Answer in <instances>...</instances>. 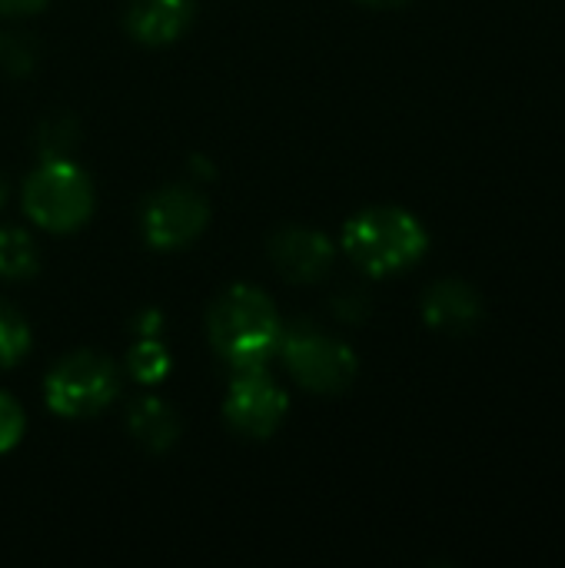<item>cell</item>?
<instances>
[{"instance_id": "obj_1", "label": "cell", "mask_w": 565, "mask_h": 568, "mask_svg": "<svg viewBox=\"0 0 565 568\" xmlns=\"http://www.w3.org/2000/svg\"><path fill=\"white\" fill-rule=\"evenodd\" d=\"M283 316L270 293L250 283L223 290L206 310V339L210 349L233 369H266L280 353Z\"/></svg>"}, {"instance_id": "obj_2", "label": "cell", "mask_w": 565, "mask_h": 568, "mask_svg": "<svg viewBox=\"0 0 565 568\" xmlns=\"http://www.w3.org/2000/svg\"><path fill=\"white\" fill-rule=\"evenodd\" d=\"M343 253L366 276H396L416 266L430 250L426 226L400 206H366L343 226Z\"/></svg>"}, {"instance_id": "obj_3", "label": "cell", "mask_w": 565, "mask_h": 568, "mask_svg": "<svg viewBox=\"0 0 565 568\" xmlns=\"http://www.w3.org/2000/svg\"><path fill=\"white\" fill-rule=\"evenodd\" d=\"M23 216L53 236H70L83 230L97 210V186L90 173L70 156L40 160L20 183Z\"/></svg>"}, {"instance_id": "obj_4", "label": "cell", "mask_w": 565, "mask_h": 568, "mask_svg": "<svg viewBox=\"0 0 565 568\" xmlns=\"http://www.w3.org/2000/svg\"><path fill=\"white\" fill-rule=\"evenodd\" d=\"M290 379L313 396H340L356 383L360 359L353 346L333 333H323L313 323L283 326L280 353Z\"/></svg>"}, {"instance_id": "obj_5", "label": "cell", "mask_w": 565, "mask_h": 568, "mask_svg": "<svg viewBox=\"0 0 565 568\" xmlns=\"http://www.w3.org/2000/svg\"><path fill=\"white\" fill-rule=\"evenodd\" d=\"M120 396V366L97 349H73L43 376V403L60 419H93Z\"/></svg>"}, {"instance_id": "obj_6", "label": "cell", "mask_w": 565, "mask_h": 568, "mask_svg": "<svg viewBox=\"0 0 565 568\" xmlns=\"http://www.w3.org/2000/svg\"><path fill=\"white\" fill-rule=\"evenodd\" d=\"M210 226V200L186 183L160 186L147 196L140 210V233L150 250L176 253L203 236Z\"/></svg>"}, {"instance_id": "obj_7", "label": "cell", "mask_w": 565, "mask_h": 568, "mask_svg": "<svg viewBox=\"0 0 565 568\" xmlns=\"http://www.w3.org/2000/svg\"><path fill=\"white\" fill-rule=\"evenodd\" d=\"M290 416V393L266 369H243L223 396L226 426L253 443L273 439Z\"/></svg>"}, {"instance_id": "obj_8", "label": "cell", "mask_w": 565, "mask_h": 568, "mask_svg": "<svg viewBox=\"0 0 565 568\" xmlns=\"http://www.w3.org/2000/svg\"><path fill=\"white\" fill-rule=\"evenodd\" d=\"M266 256H270L273 270L283 280L300 283V286H310V283H320L333 270L336 246H333V240L326 233H320L313 226L290 223V226H280L270 236Z\"/></svg>"}, {"instance_id": "obj_9", "label": "cell", "mask_w": 565, "mask_h": 568, "mask_svg": "<svg viewBox=\"0 0 565 568\" xmlns=\"http://www.w3.org/2000/svg\"><path fill=\"white\" fill-rule=\"evenodd\" d=\"M193 23V0H127L123 30L143 47H170Z\"/></svg>"}, {"instance_id": "obj_10", "label": "cell", "mask_w": 565, "mask_h": 568, "mask_svg": "<svg viewBox=\"0 0 565 568\" xmlns=\"http://www.w3.org/2000/svg\"><path fill=\"white\" fill-rule=\"evenodd\" d=\"M423 320L450 336L473 333L483 323V296L463 280H440L423 293Z\"/></svg>"}, {"instance_id": "obj_11", "label": "cell", "mask_w": 565, "mask_h": 568, "mask_svg": "<svg viewBox=\"0 0 565 568\" xmlns=\"http://www.w3.org/2000/svg\"><path fill=\"white\" fill-rule=\"evenodd\" d=\"M127 429L143 449L167 453L180 439V413L160 396H143L127 409Z\"/></svg>"}, {"instance_id": "obj_12", "label": "cell", "mask_w": 565, "mask_h": 568, "mask_svg": "<svg viewBox=\"0 0 565 568\" xmlns=\"http://www.w3.org/2000/svg\"><path fill=\"white\" fill-rule=\"evenodd\" d=\"M40 273V246L23 226L0 223V280L23 283Z\"/></svg>"}, {"instance_id": "obj_13", "label": "cell", "mask_w": 565, "mask_h": 568, "mask_svg": "<svg viewBox=\"0 0 565 568\" xmlns=\"http://www.w3.org/2000/svg\"><path fill=\"white\" fill-rule=\"evenodd\" d=\"M170 369H173V356L160 343V336H140L127 349V373L140 386H160L170 376Z\"/></svg>"}, {"instance_id": "obj_14", "label": "cell", "mask_w": 565, "mask_h": 568, "mask_svg": "<svg viewBox=\"0 0 565 568\" xmlns=\"http://www.w3.org/2000/svg\"><path fill=\"white\" fill-rule=\"evenodd\" d=\"M33 349V329L27 323V316L0 300V369H13L20 366Z\"/></svg>"}, {"instance_id": "obj_15", "label": "cell", "mask_w": 565, "mask_h": 568, "mask_svg": "<svg viewBox=\"0 0 565 568\" xmlns=\"http://www.w3.org/2000/svg\"><path fill=\"white\" fill-rule=\"evenodd\" d=\"M37 67V43L23 30H0V70L23 77Z\"/></svg>"}, {"instance_id": "obj_16", "label": "cell", "mask_w": 565, "mask_h": 568, "mask_svg": "<svg viewBox=\"0 0 565 568\" xmlns=\"http://www.w3.org/2000/svg\"><path fill=\"white\" fill-rule=\"evenodd\" d=\"M77 143V123L70 116H50L47 123H40L37 130V150L43 160L50 156H67L70 146Z\"/></svg>"}, {"instance_id": "obj_17", "label": "cell", "mask_w": 565, "mask_h": 568, "mask_svg": "<svg viewBox=\"0 0 565 568\" xmlns=\"http://www.w3.org/2000/svg\"><path fill=\"white\" fill-rule=\"evenodd\" d=\"M27 436V413L23 406L0 389V456L13 453Z\"/></svg>"}, {"instance_id": "obj_18", "label": "cell", "mask_w": 565, "mask_h": 568, "mask_svg": "<svg viewBox=\"0 0 565 568\" xmlns=\"http://www.w3.org/2000/svg\"><path fill=\"white\" fill-rule=\"evenodd\" d=\"M163 326H167V320H163V313L153 310V306H150V310H140L137 320H133V333H137V336H160Z\"/></svg>"}, {"instance_id": "obj_19", "label": "cell", "mask_w": 565, "mask_h": 568, "mask_svg": "<svg viewBox=\"0 0 565 568\" xmlns=\"http://www.w3.org/2000/svg\"><path fill=\"white\" fill-rule=\"evenodd\" d=\"M50 0H0V17H10V20H23V17H33L47 7Z\"/></svg>"}, {"instance_id": "obj_20", "label": "cell", "mask_w": 565, "mask_h": 568, "mask_svg": "<svg viewBox=\"0 0 565 568\" xmlns=\"http://www.w3.org/2000/svg\"><path fill=\"white\" fill-rule=\"evenodd\" d=\"M363 7H373V10H393V7H403L410 0H360Z\"/></svg>"}, {"instance_id": "obj_21", "label": "cell", "mask_w": 565, "mask_h": 568, "mask_svg": "<svg viewBox=\"0 0 565 568\" xmlns=\"http://www.w3.org/2000/svg\"><path fill=\"white\" fill-rule=\"evenodd\" d=\"M7 193H10V186H7V180L0 176V206L7 203Z\"/></svg>"}]
</instances>
